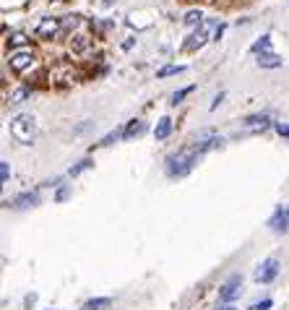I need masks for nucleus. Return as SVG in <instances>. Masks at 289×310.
Returning a JSON list of instances; mask_svg holds the SVG:
<instances>
[{"instance_id": "6ab92c4d", "label": "nucleus", "mask_w": 289, "mask_h": 310, "mask_svg": "<svg viewBox=\"0 0 289 310\" xmlns=\"http://www.w3.org/2000/svg\"><path fill=\"white\" fill-rule=\"evenodd\" d=\"M183 21H185L188 26H195V24H201V21H204V13H201V11H188V13L183 16Z\"/></svg>"}, {"instance_id": "aec40b11", "label": "nucleus", "mask_w": 289, "mask_h": 310, "mask_svg": "<svg viewBox=\"0 0 289 310\" xmlns=\"http://www.w3.org/2000/svg\"><path fill=\"white\" fill-rule=\"evenodd\" d=\"M188 94H193V86H185V89H180V92H175V94L169 97V104H180Z\"/></svg>"}, {"instance_id": "0eeeda50", "label": "nucleus", "mask_w": 289, "mask_h": 310, "mask_svg": "<svg viewBox=\"0 0 289 310\" xmlns=\"http://www.w3.org/2000/svg\"><path fill=\"white\" fill-rule=\"evenodd\" d=\"M269 227H271L274 232H286V230H289V209H286V206H279V209L274 211V216L269 219Z\"/></svg>"}, {"instance_id": "423d86ee", "label": "nucleus", "mask_w": 289, "mask_h": 310, "mask_svg": "<svg viewBox=\"0 0 289 310\" xmlns=\"http://www.w3.org/2000/svg\"><path fill=\"white\" fill-rule=\"evenodd\" d=\"M221 144V136H214V133H204V136H198L195 138V144H193V149L198 151V157H201V154H206V151H211V149H219Z\"/></svg>"}, {"instance_id": "a878e982", "label": "nucleus", "mask_w": 289, "mask_h": 310, "mask_svg": "<svg viewBox=\"0 0 289 310\" xmlns=\"http://www.w3.org/2000/svg\"><path fill=\"white\" fill-rule=\"evenodd\" d=\"M274 128H276V133H279V136H284V138H289V125H286V123H276Z\"/></svg>"}, {"instance_id": "f8f14e48", "label": "nucleus", "mask_w": 289, "mask_h": 310, "mask_svg": "<svg viewBox=\"0 0 289 310\" xmlns=\"http://www.w3.org/2000/svg\"><path fill=\"white\" fill-rule=\"evenodd\" d=\"M169 133H172V120H169V118H162V120L157 123V128H154V138H157V141H164Z\"/></svg>"}, {"instance_id": "393cba45", "label": "nucleus", "mask_w": 289, "mask_h": 310, "mask_svg": "<svg viewBox=\"0 0 289 310\" xmlns=\"http://www.w3.org/2000/svg\"><path fill=\"white\" fill-rule=\"evenodd\" d=\"M8 177H11V170H8V162H0V180L8 183Z\"/></svg>"}, {"instance_id": "cd10ccee", "label": "nucleus", "mask_w": 289, "mask_h": 310, "mask_svg": "<svg viewBox=\"0 0 289 310\" xmlns=\"http://www.w3.org/2000/svg\"><path fill=\"white\" fill-rule=\"evenodd\" d=\"M221 99H224V92H219V94L214 97V102H211V107H209V109H216V107L221 104Z\"/></svg>"}, {"instance_id": "9b49d317", "label": "nucleus", "mask_w": 289, "mask_h": 310, "mask_svg": "<svg viewBox=\"0 0 289 310\" xmlns=\"http://www.w3.org/2000/svg\"><path fill=\"white\" fill-rule=\"evenodd\" d=\"M143 130H146L143 120H130V123L125 125V130H123V138H125V141H130V138H136V136H141Z\"/></svg>"}, {"instance_id": "bb28decb", "label": "nucleus", "mask_w": 289, "mask_h": 310, "mask_svg": "<svg viewBox=\"0 0 289 310\" xmlns=\"http://www.w3.org/2000/svg\"><path fill=\"white\" fill-rule=\"evenodd\" d=\"M89 164H92V162H89V159H83V162H81V164H78V167H73V170H71V177H76V175H78V172H83V170H86V167H89Z\"/></svg>"}, {"instance_id": "4be33fe9", "label": "nucleus", "mask_w": 289, "mask_h": 310, "mask_svg": "<svg viewBox=\"0 0 289 310\" xmlns=\"http://www.w3.org/2000/svg\"><path fill=\"white\" fill-rule=\"evenodd\" d=\"M11 44H13V47H21V44H26V34H21V32H16V34L11 37Z\"/></svg>"}, {"instance_id": "c85d7f7f", "label": "nucleus", "mask_w": 289, "mask_h": 310, "mask_svg": "<svg viewBox=\"0 0 289 310\" xmlns=\"http://www.w3.org/2000/svg\"><path fill=\"white\" fill-rule=\"evenodd\" d=\"M216 310H237V307H235V305H219Z\"/></svg>"}, {"instance_id": "6e6552de", "label": "nucleus", "mask_w": 289, "mask_h": 310, "mask_svg": "<svg viewBox=\"0 0 289 310\" xmlns=\"http://www.w3.org/2000/svg\"><path fill=\"white\" fill-rule=\"evenodd\" d=\"M57 32H60V18H42L39 24H37V37L52 39Z\"/></svg>"}, {"instance_id": "4468645a", "label": "nucleus", "mask_w": 289, "mask_h": 310, "mask_svg": "<svg viewBox=\"0 0 289 310\" xmlns=\"http://www.w3.org/2000/svg\"><path fill=\"white\" fill-rule=\"evenodd\" d=\"M271 50V37L269 34H263L258 42H253V47H250V52H255V55H263V52H269Z\"/></svg>"}, {"instance_id": "412c9836", "label": "nucleus", "mask_w": 289, "mask_h": 310, "mask_svg": "<svg viewBox=\"0 0 289 310\" xmlns=\"http://www.w3.org/2000/svg\"><path fill=\"white\" fill-rule=\"evenodd\" d=\"M89 47H92V42H89V37H73V50H78V52H86Z\"/></svg>"}, {"instance_id": "b1692460", "label": "nucleus", "mask_w": 289, "mask_h": 310, "mask_svg": "<svg viewBox=\"0 0 289 310\" xmlns=\"http://www.w3.org/2000/svg\"><path fill=\"white\" fill-rule=\"evenodd\" d=\"M271 305H274L271 300H261V302H253V305H250L248 310H269Z\"/></svg>"}, {"instance_id": "2eb2a0df", "label": "nucleus", "mask_w": 289, "mask_h": 310, "mask_svg": "<svg viewBox=\"0 0 289 310\" xmlns=\"http://www.w3.org/2000/svg\"><path fill=\"white\" fill-rule=\"evenodd\" d=\"M39 201V195L37 193H24V195H18L16 201H13V206H18V209H26V206H34Z\"/></svg>"}, {"instance_id": "f3484780", "label": "nucleus", "mask_w": 289, "mask_h": 310, "mask_svg": "<svg viewBox=\"0 0 289 310\" xmlns=\"http://www.w3.org/2000/svg\"><path fill=\"white\" fill-rule=\"evenodd\" d=\"M8 99H11V104H21V102H26V99H29V89H26V86H18V89H13Z\"/></svg>"}, {"instance_id": "5701e85b", "label": "nucleus", "mask_w": 289, "mask_h": 310, "mask_svg": "<svg viewBox=\"0 0 289 310\" xmlns=\"http://www.w3.org/2000/svg\"><path fill=\"white\" fill-rule=\"evenodd\" d=\"M118 136H120V133H118V130H112V133H107V136H104V138H102V141H99L97 146H109V144H112V141H115Z\"/></svg>"}, {"instance_id": "a211bd4d", "label": "nucleus", "mask_w": 289, "mask_h": 310, "mask_svg": "<svg viewBox=\"0 0 289 310\" xmlns=\"http://www.w3.org/2000/svg\"><path fill=\"white\" fill-rule=\"evenodd\" d=\"M185 73V65H164L162 71H157V78H167V76H177Z\"/></svg>"}, {"instance_id": "1a4fd4ad", "label": "nucleus", "mask_w": 289, "mask_h": 310, "mask_svg": "<svg viewBox=\"0 0 289 310\" xmlns=\"http://www.w3.org/2000/svg\"><path fill=\"white\" fill-rule=\"evenodd\" d=\"M206 37H209V24H204L201 29H198L185 44H183V50H188V52H193V50H198V47H204V42H206Z\"/></svg>"}, {"instance_id": "ddd939ff", "label": "nucleus", "mask_w": 289, "mask_h": 310, "mask_svg": "<svg viewBox=\"0 0 289 310\" xmlns=\"http://www.w3.org/2000/svg\"><path fill=\"white\" fill-rule=\"evenodd\" d=\"M245 125L248 128H261V130H266L271 125V115H250V118H245Z\"/></svg>"}, {"instance_id": "f257e3e1", "label": "nucleus", "mask_w": 289, "mask_h": 310, "mask_svg": "<svg viewBox=\"0 0 289 310\" xmlns=\"http://www.w3.org/2000/svg\"><path fill=\"white\" fill-rule=\"evenodd\" d=\"M195 157H198V151L193 146H185L177 154H172V157H167V175L169 177H185L193 170Z\"/></svg>"}, {"instance_id": "39448f33", "label": "nucleus", "mask_w": 289, "mask_h": 310, "mask_svg": "<svg viewBox=\"0 0 289 310\" xmlns=\"http://www.w3.org/2000/svg\"><path fill=\"white\" fill-rule=\"evenodd\" d=\"M32 63H34L32 50H16V52H11V60H8V65H11L13 73H24Z\"/></svg>"}, {"instance_id": "20e7f679", "label": "nucleus", "mask_w": 289, "mask_h": 310, "mask_svg": "<svg viewBox=\"0 0 289 310\" xmlns=\"http://www.w3.org/2000/svg\"><path fill=\"white\" fill-rule=\"evenodd\" d=\"M276 274H279V261H276V258H266V261L258 266V271H255V281L269 284V281L276 279Z\"/></svg>"}, {"instance_id": "7ed1b4c3", "label": "nucleus", "mask_w": 289, "mask_h": 310, "mask_svg": "<svg viewBox=\"0 0 289 310\" xmlns=\"http://www.w3.org/2000/svg\"><path fill=\"white\" fill-rule=\"evenodd\" d=\"M240 287H242V276H240V274H232L224 284H221V290H219V302L232 305V302L240 297Z\"/></svg>"}, {"instance_id": "dca6fc26", "label": "nucleus", "mask_w": 289, "mask_h": 310, "mask_svg": "<svg viewBox=\"0 0 289 310\" xmlns=\"http://www.w3.org/2000/svg\"><path fill=\"white\" fill-rule=\"evenodd\" d=\"M109 305H112V300H109V297H97V300H89L81 310H104Z\"/></svg>"}, {"instance_id": "9d476101", "label": "nucleus", "mask_w": 289, "mask_h": 310, "mask_svg": "<svg viewBox=\"0 0 289 310\" xmlns=\"http://www.w3.org/2000/svg\"><path fill=\"white\" fill-rule=\"evenodd\" d=\"M281 65H284L281 55H274V52H263V55H258V68L274 71V68H281Z\"/></svg>"}, {"instance_id": "f03ea898", "label": "nucleus", "mask_w": 289, "mask_h": 310, "mask_svg": "<svg viewBox=\"0 0 289 310\" xmlns=\"http://www.w3.org/2000/svg\"><path fill=\"white\" fill-rule=\"evenodd\" d=\"M11 136L18 141V144H24V146H32L34 136H37V123L32 115H16L11 120Z\"/></svg>"}]
</instances>
